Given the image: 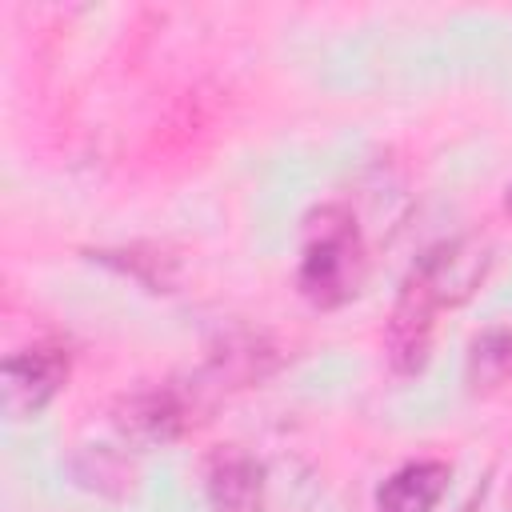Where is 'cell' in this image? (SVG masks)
<instances>
[{
	"label": "cell",
	"mask_w": 512,
	"mask_h": 512,
	"mask_svg": "<svg viewBox=\"0 0 512 512\" xmlns=\"http://www.w3.org/2000/svg\"><path fill=\"white\" fill-rule=\"evenodd\" d=\"M68 376V352L56 344H32L4 360V408L8 416H36L64 384Z\"/></svg>",
	"instance_id": "obj_3"
},
{
	"label": "cell",
	"mask_w": 512,
	"mask_h": 512,
	"mask_svg": "<svg viewBox=\"0 0 512 512\" xmlns=\"http://www.w3.org/2000/svg\"><path fill=\"white\" fill-rule=\"evenodd\" d=\"M192 420V404L180 388H156V392H140L124 404L120 428L140 436V440H168L176 432H184Z\"/></svg>",
	"instance_id": "obj_6"
},
{
	"label": "cell",
	"mask_w": 512,
	"mask_h": 512,
	"mask_svg": "<svg viewBox=\"0 0 512 512\" xmlns=\"http://www.w3.org/2000/svg\"><path fill=\"white\" fill-rule=\"evenodd\" d=\"M208 500L216 512H260L264 508V464L240 448L212 456Z\"/></svg>",
	"instance_id": "obj_4"
},
{
	"label": "cell",
	"mask_w": 512,
	"mask_h": 512,
	"mask_svg": "<svg viewBox=\"0 0 512 512\" xmlns=\"http://www.w3.org/2000/svg\"><path fill=\"white\" fill-rule=\"evenodd\" d=\"M512 376V324L484 328L464 360V380L472 392H492Z\"/></svg>",
	"instance_id": "obj_7"
},
{
	"label": "cell",
	"mask_w": 512,
	"mask_h": 512,
	"mask_svg": "<svg viewBox=\"0 0 512 512\" xmlns=\"http://www.w3.org/2000/svg\"><path fill=\"white\" fill-rule=\"evenodd\" d=\"M444 488H448V464L412 460L376 488V508L380 512H432Z\"/></svg>",
	"instance_id": "obj_5"
},
{
	"label": "cell",
	"mask_w": 512,
	"mask_h": 512,
	"mask_svg": "<svg viewBox=\"0 0 512 512\" xmlns=\"http://www.w3.org/2000/svg\"><path fill=\"white\" fill-rule=\"evenodd\" d=\"M488 260H492L488 248L476 244V240H444V244L428 248L412 264V272H408L404 284H412L440 312V308H452V304H460V300L472 296V288L488 272Z\"/></svg>",
	"instance_id": "obj_2"
},
{
	"label": "cell",
	"mask_w": 512,
	"mask_h": 512,
	"mask_svg": "<svg viewBox=\"0 0 512 512\" xmlns=\"http://www.w3.org/2000/svg\"><path fill=\"white\" fill-rule=\"evenodd\" d=\"M360 280H364V244L356 224L344 212H332V208L320 212V224L312 228L300 256V272H296L300 292L312 304L332 308L352 300L360 292Z\"/></svg>",
	"instance_id": "obj_1"
},
{
	"label": "cell",
	"mask_w": 512,
	"mask_h": 512,
	"mask_svg": "<svg viewBox=\"0 0 512 512\" xmlns=\"http://www.w3.org/2000/svg\"><path fill=\"white\" fill-rule=\"evenodd\" d=\"M504 208L512 212V184H508V192H504Z\"/></svg>",
	"instance_id": "obj_8"
}]
</instances>
